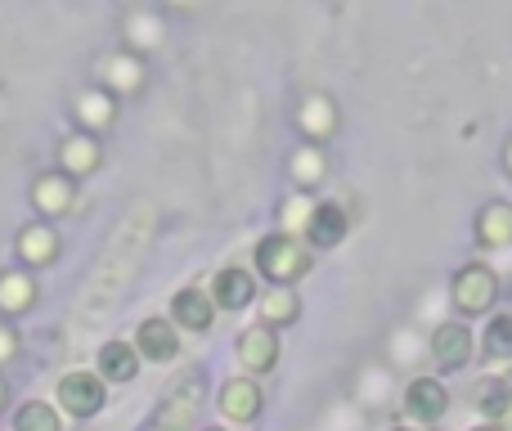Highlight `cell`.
<instances>
[{
    "label": "cell",
    "mask_w": 512,
    "mask_h": 431,
    "mask_svg": "<svg viewBox=\"0 0 512 431\" xmlns=\"http://www.w3.org/2000/svg\"><path fill=\"white\" fill-rule=\"evenodd\" d=\"M149 238H153V207L140 203L131 216L122 220V225H117L113 243L104 247V256L95 261V270H90L86 288H81L77 310H72L81 328H95L99 319L113 315V306L122 301L126 283L135 279V270H140L144 252H149Z\"/></svg>",
    "instance_id": "obj_1"
},
{
    "label": "cell",
    "mask_w": 512,
    "mask_h": 431,
    "mask_svg": "<svg viewBox=\"0 0 512 431\" xmlns=\"http://www.w3.org/2000/svg\"><path fill=\"white\" fill-rule=\"evenodd\" d=\"M256 265L270 283H292L301 270H310V256L301 252V243H292L288 234H270L256 247Z\"/></svg>",
    "instance_id": "obj_2"
},
{
    "label": "cell",
    "mask_w": 512,
    "mask_h": 431,
    "mask_svg": "<svg viewBox=\"0 0 512 431\" xmlns=\"http://www.w3.org/2000/svg\"><path fill=\"white\" fill-rule=\"evenodd\" d=\"M198 405H203V378H185L167 400L158 405V431H194Z\"/></svg>",
    "instance_id": "obj_3"
},
{
    "label": "cell",
    "mask_w": 512,
    "mask_h": 431,
    "mask_svg": "<svg viewBox=\"0 0 512 431\" xmlns=\"http://www.w3.org/2000/svg\"><path fill=\"white\" fill-rule=\"evenodd\" d=\"M108 391H104V378H95V373H68V378L59 382V405L68 409L72 418H95L99 409H104Z\"/></svg>",
    "instance_id": "obj_4"
},
{
    "label": "cell",
    "mask_w": 512,
    "mask_h": 431,
    "mask_svg": "<svg viewBox=\"0 0 512 431\" xmlns=\"http://www.w3.org/2000/svg\"><path fill=\"white\" fill-rule=\"evenodd\" d=\"M495 292H499V279L486 265H463L459 279H454V301H459V310H468V315H481V310L495 301Z\"/></svg>",
    "instance_id": "obj_5"
},
{
    "label": "cell",
    "mask_w": 512,
    "mask_h": 431,
    "mask_svg": "<svg viewBox=\"0 0 512 431\" xmlns=\"http://www.w3.org/2000/svg\"><path fill=\"white\" fill-rule=\"evenodd\" d=\"M14 252H18V261H27V265H50L54 256H59V234H54L45 220H32V225L18 229Z\"/></svg>",
    "instance_id": "obj_6"
},
{
    "label": "cell",
    "mask_w": 512,
    "mask_h": 431,
    "mask_svg": "<svg viewBox=\"0 0 512 431\" xmlns=\"http://www.w3.org/2000/svg\"><path fill=\"white\" fill-rule=\"evenodd\" d=\"M72 198H77V185L68 176H59V171L32 180V207L41 216H63L72 207Z\"/></svg>",
    "instance_id": "obj_7"
},
{
    "label": "cell",
    "mask_w": 512,
    "mask_h": 431,
    "mask_svg": "<svg viewBox=\"0 0 512 431\" xmlns=\"http://www.w3.org/2000/svg\"><path fill=\"white\" fill-rule=\"evenodd\" d=\"M59 176H68L72 185H77V176H90V171L99 167V144L95 135H68V140L59 144Z\"/></svg>",
    "instance_id": "obj_8"
},
{
    "label": "cell",
    "mask_w": 512,
    "mask_h": 431,
    "mask_svg": "<svg viewBox=\"0 0 512 431\" xmlns=\"http://www.w3.org/2000/svg\"><path fill=\"white\" fill-rule=\"evenodd\" d=\"M405 405L418 423H436V418L445 414V405H450V396H445V387L436 378H418V382H409Z\"/></svg>",
    "instance_id": "obj_9"
},
{
    "label": "cell",
    "mask_w": 512,
    "mask_h": 431,
    "mask_svg": "<svg viewBox=\"0 0 512 431\" xmlns=\"http://www.w3.org/2000/svg\"><path fill=\"white\" fill-rule=\"evenodd\" d=\"M432 355H436V364H445V369H463V364H468V355H472L468 328H463V324H441L432 333Z\"/></svg>",
    "instance_id": "obj_10"
},
{
    "label": "cell",
    "mask_w": 512,
    "mask_h": 431,
    "mask_svg": "<svg viewBox=\"0 0 512 431\" xmlns=\"http://www.w3.org/2000/svg\"><path fill=\"white\" fill-rule=\"evenodd\" d=\"M180 351V337H176V324H162V319H144L140 324V355L153 364H167L176 360Z\"/></svg>",
    "instance_id": "obj_11"
},
{
    "label": "cell",
    "mask_w": 512,
    "mask_h": 431,
    "mask_svg": "<svg viewBox=\"0 0 512 431\" xmlns=\"http://www.w3.org/2000/svg\"><path fill=\"white\" fill-rule=\"evenodd\" d=\"M36 306V283L23 270H0V315H27Z\"/></svg>",
    "instance_id": "obj_12"
},
{
    "label": "cell",
    "mask_w": 512,
    "mask_h": 431,
    "mask_svg": "<svg viewBox=\"0 0 512 431\" xmlns=\"http://www.w3.org/2000/svg\"><path fill=\"white\" fill-rule=\"evenodd\" d=\"M212 301L221 310H243L252 301V274L239 270V265L221 270V274H216V283H212Z\"/></svg>",
    "instance_id": "obj_13"
},
{
    "label": "cell",
    "mask_w": 512,
    "mask_h": 431,
    "mask_svg": "<svg viewBox=\"0 0 512 431\" xmlns=\"http://www.w3.org/2000/svg\"><path fill=\"white\" fill-rule=\"evenodd\" d=\"M239 360L248 364L252 373L274 369V360H279V342H274L270 328H248V333L239 337Z\"/></svg>",
    "instance_id": "obj_14"
},
{
    "label": "cell",
    "mask_w": 512,
    "mask_h": 431,
    "mask_svg": "<svg viewBox=\"0 0 512 431\" xmlns=\"http://www.w3.org/2000/svg\"><path fill=\"white\" fill-rule=\"evenodd\" d=\"M171 319L194 328V333H207V328H212V301H207L198 288H185V292H176V301H171Z\"/></svg>",
    "instance_id": "obj_15"
},
{
    "label": "cell",
    "mask_w": 512,
    "mask_h": 431,
    "mask_svg": "<svg viewBox=\"0 0 512 431\" xmlns=\"http://www.w3.org/2000/svg\"><path fill=\"white\" fill-rule=\"evenodd\" d=\"M99 373H104L108 382H131L135 373H140V355H135V346L104 342L99 346Z\"/></svg>",
    "instance_id": "obj_16"
},
{
    "label": "cell",
    "mask_w": 512,
    "mask_h": 431,
    "mask_svg": "<svg viewBox=\"0 0 512 431\" xmlns=\"http://www.w3.org/2000/svg\"><path fill=\"white\" fill-rule=\"evenodd\" d=\"M221 409L234 418V423H252L256 414H261V391H256V382H225L221 391Z\"/></svg>",
    "instance_id": "obj_17"
},
{
    "label": "cell",
    "mask_w": 512,
    "mask_h": 431,
    "mask_svg": "<svg viewBox=\"0 0 512 431\" xmlns=\"http://www.w3.org/2000/svg\"><path fill=\"white\" fill-rule=\"evenodd\" d=\"M346 234V212L333 203L315 207V216H310V247H337Z\"/></svg>",
    "instance_id": "obj_18"
},
{
    "label": "cell",
    "mask_w": 512,
    "mask_h": 431,
    "mask_svg": "<svg viewBox=\"0 0 512 431\" xmlns=\"http://www.w3.org/2000/svg\"><path fill=\"white\" fill-rule=\"evenodd\" d=\"M477 234H481V243H490V247L512 243V207L508 203H490L486 212H481V220H477Z\"/></svg>",
    "instance_id": "obj_19"
},
{
    "label": "cell",
    "mask_w": 512,
    "mask_h": 431,
    "mask_svg": "<svg viewBox=\"0 0 512 431\" xmlns=\"http://www.w3.org/2000/svg\"><path fill=\"white\" fill-rule=\"evenodd\" d=\"M14 431H63V427H59V414L45 400H27L14 414Z\"/></svg>",
    "instance_id": "obj_20"
},
{
    "label": "cell",
    "mask_w": 512,
    "mask_h": 431,
    "mask_svg": "<svg viewBox=\"0 0 512 431\" xmlns=\"http://www.w3.org/2000/svg\"><path fill=\"white\" fill-rule=\"evenodd\" d=\"M477 405L486 409L490 418L504 414V409L512 405V382H508V378H490V382H481V387H477Z\"/></svg>",
    "instance_id": "obj_21"
},
{
    "label": "cell",
    "mask_w": 512,
    "mask_h": 431,
    "mask_svg": "<svg viewBox=\"0 0 512 431\" xmlns=\"http://www.w3.org/2000/svg\"><path fill=\"white\" fill-rule=\"evenodd\" d=\"M261 315H265V324H288V319L297 315V292L292 288H270Z\"/></svg>",
    "instance_id": "obj_22"
},
{
    "label": "cell",
    "mask_w": 512,
    "mask_h": 431,
    "mask_svg": "<svg viewBox=\"0 0 512 431\" xmlns=\"http://www.w3.org/2000/svg\"><path fill=\"white\" fill-rule=\"evenodd\" d=\"M486 355L490 360H512V315H499L486 324Z\"/></svg>",
    "instance_id": "obj_23"
},
{
    "label": "cell",
    "mask_w": 512,
    "mask_h": 431,
    "mask_svg": "<svg viewBox=\"0 0 512 431\" xmlns=\"http://www.w3.org/2000/svg\"><path fill=\"white\" fill-rule=\"evenodd\" d=\"M77 113H81V122L86 126H108L113 122V99L99 95V90H90V95L77 99Z\"/></svg>",
    "instance_id": "obj_24"
},
{
    "label": "cell",
    "mask_w": 512,
    "mask_h": 431,
    "mask_svg": "<svg viewBox=\"0 0 512 431\" xmlns=\"http://www.w3.org/2000/svg\"><path fill=\"white\" fill-rule=\"evenodd\" d=\"M328 122H333V108H328L324 99H315V104H310L306 113H301V126H310L315 135H324V131H328Z\"/></svg>",
    "instance_id": "obj_25"
},
{
    "label": "cell",
    "mask_w": 512,
    "mask_h": 431,
    "mask_svg": "<svg viewBox=\"0 0 512 431\" xmlns=\"http://www.w3.org/2000/svg\"><path fill=\"white\" fill-rule=\"evenodd\" d=\"M18 355V333L14 324H0V364H9Z\"/></svg>",
    "instance_id": "obj_26"
},
{
    "label": "cell",
    "mask_w": 512,
    "mask_h": 431,
    "mask_svg": "<svg viewBox=\"0 0 512 431\" xmlns=\"http://www.w3.org/2000/svg\"><path fill=\"white\" fill-rule=\"evenodd\" d=\"M113 81H117V86H140V77H135V72H140V68H135V63L131 59H113Z\"/></svg>",
    "instance_id": "obj_27"
},
{
    "label": "cell",
    "mask_w": 512,
    "mask_h": 431,
    "mask_svg": "<svg viewBox=\"0 0 512 431\" xmlns=\"http://www.w3.org/2000/svg\"><path fill=\"white\" fill-rule=\"evenodd\" d=\"M292 167H297V176H319V167H324V162H319V153L310 149V153H297V162H292Z\"/></svg>",
    "instance_id": "obj_28"
},
{
    "label": "cell",
    "mask_w": 512,
    "mask_h": 431,
    "mask_svg": "<svg viewBox=\"0 0 512 431\" xmlns=\"http://www.w3.org/2000/svg\"><path fill=\"white\" fill-rule=\"evenodd\" d=\"M0 405H5V382H0Z\"/></svg>",
    "instance_id": "obj_29"
},
{
    "label": "cell",
    "mask_w": 512,
    "mask_h": 431,
    "mask_svg": "<svg viewBox=\"0 0 512 431\" xmlns=\"http://www.w3.org/2000/svg\"><path fill=\"white\" fill-rule=\"evenodd\" d=\"M508 171H512V144H508Z\"/></svg>",
    "instance_id": "obj_30"
},
{
    "label": "cell",
    "mask_w": 512,
    "mask_h": 431,
    "mask_svg": "<svg viewBox=\"0 0 512 431\" xmlns=\"http://www.w3.org/2000/svg\"><path fill=\"white\" fill-rule=\"evenodd\" d=\"M391 431H409V427H391Z\"/></svg>",
    "instance_id": "obj_31"
},
{
    "label": "cell",
    "mask_w": 512,
    "mask_h": 431,
    "mask_svg": "<svg viewBox=\"0 0 512 431\" xmlns=\"http://www.w3.org/2000/svg\"><path fill=\"white\" fill-rule=\"evenodd\" d=\"M477 431H495V427H477Z\"/></svg>",
    "instance_id": "obj_32"
},
{
    "label": "cell",
    "mask_w": 512,
    "mask_h": 431,
    "mask_svg": "<svg viewBox=\"0 0 512 431\" xmlns=\"http://www.w3.org/2000/svg\"><path fill=\"white\" fill-rule=\"evenodd\" d=\"M212 431H216V427H212Z\"/></svg>",
    "instance_id": "obj_33"
}]
</instances>
